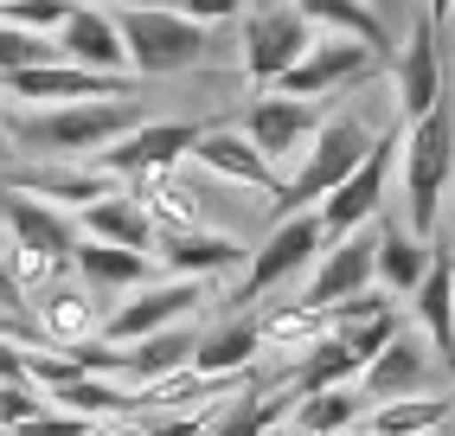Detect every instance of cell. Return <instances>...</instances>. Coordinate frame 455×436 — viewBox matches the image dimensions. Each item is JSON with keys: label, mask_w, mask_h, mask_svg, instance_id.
I'll return each mask as SVG.
<instances>
[{"label": "cell", "mask_w": 455, "mask_h": 436, "mask_svg": "<svg viewBox=\"0 0 455 436\" xmlns=\"http://www.w3.org/2000/svg\"><path fill=\"white\" fill-rule=\"evenodd\" d=\"M141 122H148V109L135 97H97V103H58V109L7 116V141L39 154V161H97L109 141H123Z\"/></svg>", "instance_id": "6da1fadb"}, {"label": "cell", "mask_w": 455, "mask_h": 436, "mask_svg": "<svg viewBox=\"0 0 455 436\" xmlns=\"http://www.w3.org/2000/svg\"><path fill=\"white\" fill-rule=\"evenodd\" d=\"M398 148H404V231L430 244L443 199L455 186V103H436L430 116L404 122Z\"/></svg>", "instance_id": "7a4b0ae2"}, {"label": "cell", "mask_w": 455, "mask_h": 436, "mask_svg": "<svg viewBox=\"0 0 455 436\" xmlns=\"http://www.w3.org/2000/svg\"><path fill=\"white\" fill-rule=\"evenodd\" d=\"M372 141H379V129H366L359 116H321V129L308 135L295 174L283 180V193H276V218H283V212H315L333 186H340L359 161H366Z\"/></svg>", "instance_id": "3957f363"}, {"label": "cell", "mask_w": 455, "mask_h": 436, "mask_svg": "<svg viewBox=\"0 0 455 436\" xmlns=\"http://www.w3.org/2000/svg\"><path fill=\"white\" fill-rule=\"evenodd\" d=\"M116 33H123V58L135 77H173V71H193L205 58V26L155 7V0H135V7H116Z\"/></svg>", "instance_id": "277c9868"}, {"label": "cell", "mask_w": 455, "mask_h": 436, "mask_svg": "<svg viewBox=\"0 0 455 436\" xmlns=\"http://www.w3.org/2000/svg\"><path fill=\"white\" fill-rule=\"evenodd\" d=\"M205 302V283H187V276H155V283L129 289L123 302L103 308V327L97 340L103 347H129V340H148V334H167V327H187Z\"/></svg>", "instance_id": "5b68a950"}, {"label": "cell", "mask_w": 455, "mask_h": 436, "mask_svg": "<svg viewBox=\"0 0 455 436\" xmlns=\"http://www.w3.org/2000/svg\"><path fill=\"white\" fill-rule=\"evenodd\" d=\"M244 77L257 90H276V77L315 45V26L295 13V0H244Z\"/></svg>", "instance_id": "8992f818"}, {"label": "cell", "mask_w": 455, "mask_h": 436, "mask_svg": "<svg viewBox=\"0 0 455 436\" xmlns=\"http://www.w3.org/2000/svg\"><path fill=\"white\" fill-rule=\"evenodd\" d=\"M391 161H398V122L391 129H379V141L366 148V161H359L333 193L315 206L321 218V238H347L359 225H372V218L385 212V193H391Z\"/></svg>", "instance_id": "52a82bcc"}, {"label": "cell", "mask_w": 455, "mask_h": 436, "mask_svg": "<svg viewBox=\"0 0 455 436\" xmlns=\"http://www.w3.org/2000/svg\"><path fill=\"white\" fill-rule=\"evenodd\" d=\"M321 218L315 212H283L276 225H269V238L251 251V270H244V283H237V302H263V295H276L283 283H295L301 270H308L321 257Z\"/></svg>", "instance_id": "ba28073f"}, {"label": "cell", "mask_w": 455, "mask_h": 436, "mask_svg": "<svg viewBox=\"0 0 455 436\" xmlns=\"http://www.w3.org/2000/svg\"><path fill=\"white\" fill-rule=\"evenodd\" d=\"M199 129H205V122H155V116H148L141 129H129L123 141H109L90 167L109 174V180H129V186L148 180V174H173V167L193 154Z\"/></svg>", "instance_id": "9c48e42d"}, {"label": "cell", "mask_w": 455, "mask_h": 436, "mask_svg": "<svg viewBox=\"0 0 455 436\" xmlns=\"http://www.w3.org/2000/svg\"><path fill=\"white\" fill-rule=\"evenodd\" d=\"M321 129V103H301V97H257L244 116H237V135H244L269 167H295L308 135Z\"/></svg>", "instance_id": "30bf717a"}, {"label": "cell", "mask_w": 455, "mask_h": 436, "mask_svg": "<svg viewBox=\"0 0 455 436\" xmlns=\"http://www.w3.org/2000/svg\"><path fill=\"white\" fill-rule=\"evenodd\" d=\"M372 244H379V218L359 225V231H347V238H327L301 302L308 308H340L347 295H366L372 289Z\"/></svg>", "instance_id": "8fae6325"}, {"label": "cell", "mask_w": 455, "mask_h": 436, "mask_svg": "<svg viewBox=\"0 0 455 436\" xmlns=\"http://www.w3.org/2000/svg\"><path fill=\"white\" fill-rule=\"evenodd\" d=\"M379 71V52L359 45V39H327V45H308L295 65L276 77V97H301V103H321L327 90L340 84H359Z\"/></svg>", "instance_id": "7c38bea8"}, {"label": "cell", "mask_w": 455, "mask_h": 436, "mask_svg": "<svg viewBox=\"0 0 455 436\" xmlns=\"http://www.w3.org/2000/svg\"><path fill=\"white\" fill-rule=\"evenodd\" d=\"M13 103H33V109H58V103H97V97H129V77H109V71H84V65H33V71H13L0 77Z\"/></svg>", "instance_id": "4fadbf2b"}, {"label": "cell", "mask_w": 455, "mask_h": 436, "mask_svg": "<svg viewBox=\"0 0 455 436\" xmlns=\"http://www.w3.org/2000/svg\"><path fill=\"white\" fill-rule=\"evenodd\" d=\"M353 392L366 398V404H398V398H430L436 392V366H430V353L417 347L411 334H391L385 347L359 366V379H353Z\"/></svg>", "instance_id": "5bb4252c"}, {"label": "cell", "mask_w": 455, "mask_h": 436, "mask_svg": "<svg viewBox=\"0 0 455 436\" xmlns=\"http://www.w3.org/2000/svg\"><path fill=\"white\" fill-rule=\"evenodd\" d=\"M26 321H33L39 347H84V340H97V327H103V302L90 295L77 276H65V283H52V289H39L26 302Z\"/></svg>", "instance_id": "9a60e30c"}, {"label": "cell", "mask_w": 455, "mask_h": 436, "mask_svg": "<svg viewBox=\"0 0 455 436\" xmlns=\"http://www.w3.org/2000/svg\"><path fill=\"white\" fill-rule=\"evenodd\" d=\"M0 225H7V244L39 251L52 263H71V251H77V218L65 206L33 199V193H13V186H0Z\"/></svg>", "instance_id": "2e32d148"}, {"label": "cell", "mask_w": 455, "mask_h": 436, "mask_svg": "<svg viewBox=\"0 0 455 436\" xmlns=\"http://www.w3.org/2000/svg\"><path fill=\"white\" fill-rule=\"evenodd\" d=\"M58 58L65 65H84V71H109V77H129V58H123V33H116V20L103 7H71V20L52 33Z\"/></svg>", "instance_id": "e0dca14e"}, {"label": "cell", "mask_w": 455, "mask_h": 436, "mask_svg": "<svg viewBox=\"0 0 455 436\" xmlns=\"http://www.w3.org/2000/svg\"><path fill=\"white\" fill-rule=\"evenodd\" d=\"M398 116L404 122H417V116H430L436 103H443V58H436V20L430 13H417V26H411V39H404V52H398Z\"/></svg>", "instance_id": "ac0fdd59"}, {"label": "cell", "mask_w": 455, "mask_h": 436, "mask_svg": "<svg viewBox=\"0 0 455 436\" xmlns=\"http://www.w3.org/2000/svg\"><path fill=\"white\" fill-rule=\"evenodd\" d=\"M155 270H167V276H187V283H205V276H225V270H237L244 263V244L237 238H225V231H161L155 238Z\"/></svg>", "instance_id": "d6986e66"}, {"label": "cell", "mask_w": 455, "mask_h": 436, "mask_svg": "<svg viewBox=\"0 0 455 436\" xmlns=\"http://www.w3.org/2000/svg\"><path fill=\"white\" fill-rule=\"evenodd\" d=\"M0 186H13V193H33V199H45V206H97V199H109L116 193V180L109 174H97V167H58V161H39V167H0Z\"/></svg>", "instance_id": "ffe728a7"}, {"label": "cell", "mask_w": 455, "mask_h": 436, "mask_svg": "<svg viewBox=\"0 0 455 436\" xmlns=\"http://www.w3.org/2000/svg\"><path fill=\"white\" fill-rule=\"evenodd\" d=\"M193 161H199V167H212V174H225V180H237V186H251V193H269V199L283 193V174L269 167L263 154H257L244 135H237V129H225V122H205V129H199Z\"/></svg>", "instance_id": "44dd1931"}, {"label": "cell", "mask_w": 455, "mask_h": 436, "mask_svg": "<svg viewBox=\"0 0 455 436\" xmlns=\"http://www.w3.org/2000/svg\"><path fill=\"white\" fill-rule=\"evenodd\" d=\"M71 276H77V283L97 295V302H116V295H129V289H141V283H155V257L77 238V251H71Z\"/></svg>", "instance_id": "7402d4cb"}, {"label": "cell", "mask_w": 455, "mask_h": 436, "mask_svg": "<svg viewBox=\"0 0 455 436\" xmlns=\"http://www.w3.org/2000/svg\"><path fill=\"white\" fill-rule=\"evenodd\" d=\"M257 353H263L257 315H237V321H219V327L193 334V359L187 366L199 379H244V372H257Z\"/></svg>", "instance_id": "603a6c76"}, {"label": "cell", "mask_w": 455, "mask_h": 436, "mask_svg": "<svg viewBox=\"0 0 455 436\" xmlns=\"http://www.w3.org/2000/svg\"><path fill=\"white\" fill-rule=\"evenodd\" d=\"M77 218V238H90V244H116V251H155V225L141 218V206L129 199V186H116L109 199H97V206H84V212H71Z\"/></svg>", "instance_id": "cb8c5ba5"}, {"label": "cell", "mask_w": 455, "mask_h": 436, "mask_svg": "<svg viewBox=\"0 0 455 436\" xmlns=\"http://www.w3.org/2000/svg\"><path fill=\"white\" fill-rule=\"evenodd\" d=\"M423 270H430V244L411 238L398 218L379 212V244H372V283H385L391 295H411L423 283Z\"/></svg>", "instance_id": "d4e9b609"}, {"label": "cell", "mask_w": 455, "mask_h": 436, "mask_svg": "<svg viewBox=\"0 0 455 436\" xmlns=\"http://www.w3.org/2000/svg\"><path fill=\"white\" fill-rule=\"evenodd\" d=\"M129 199L141 206L148 225H155V238H161V231H199V193L180 180V167H173V174H148V180H135Z\"/></svg>", "instance_id": "484cf974"}, {"label": "cell", "mask_w": 455, "mask_h": 436, "mask_svg": "<svg viewBox=\"0 0 455 436\" xmlns=\"http://www.w3.org/2000/svg\"><path fill=\"white\" fill-rule=\"evenodd\" d=\"M289 385H263V392H237L225 398L219 411L205 417V436H269L283 417H289Z\"/></svg>", "instance_id": "4316f807"}, {"label": "cell", "mask_w": 455, "mask_h": 436, "mask_svg": "<svg viewBox=\"0 0 455 436\" xmlns=\"http://www.w3.org/2000/svg\"><path fill=\"white\" fill-rule=\"evenodd\" d=\"M333 321H327V308H308V302H269L263 315H257V340H263V353H308L315 340H327Z\"/></svg>", "instance_id": "83f0119b"}, {"label": "cell", "mask_w": 455, "mask_h": 436, "mask_svg": "<svg viewBox=\"0 0 455 436\" xmlns=\"http://www.w3.org/2000/svg\"><path fill=\"white\" fill-rule=\"evenodd\" d=\"M411 295H417V315H423L430 347L436 353H455V257L449 251H430V270H423V283Z\"/></svg>", "instance_id": "f1b7e54d"}, {"label": "cell", "mask_w": 455, "mask_h": 436, "mask_svg": "<svg viewBox=\"0 0 455 436\" xmlns=\"http://www.w3.org/2000/svg\"><path fill=\"white\" fill-rule=\"evenodd\" d=\"M359 379V359L340 347V340H315L301 359H289V372H283V385H289V398H308V392H327V385H353Z\"/></svg>", "instance_id": "f546056e"}, {"label": "cell", "mask_w": 455, "mask_h": 436, "mask_svg": "<svg viewBox=\"0 0 455 436\" xmlns=\"http://www.w3.org/2000/svg\"><path fill=\"white\" fill-rule=\"evenodd\" d=\"M359 417H366V398H359L353 385H327V392H308V398L289 404V424H301L308 436H340Z\"/></svg>", "instance_id": "4dcf8cb0"}, {"label": "cell", "mask_w": 455, "mask_h": 436, "mask_svg": "<svg viewBox=\"0 0 455 436\" xmlns=\"http://www.w3.org/2000/svg\"><path fill=\"white\" fill-rule=\"evenodd\" d=\"M295 13L308 20V26H333L340 39H359V45H372V52H385V20L366 7V0H295Z\"/></svg>", "instance_id": "1f68e13d"}, {"label": "cell", "mask_w": 455, "mask_h": 436, "mask_svg": "<svg viewBox=\"0 0 455 436\" xmlns=\"http://www.w3.org/2000/svg\"><path fill=\"white\" fill-rule=\"evenodd\" d=\"M372 436H430L449 424V398H398V404H372Z\"/></svg>", "instance_id": "d6a6232c"}, {"label": "cell", "mask_w": 455, "mask_h": 436, "mask_svg": "<svg viewBox=\"0 0 455 436\" xmlns=\"http://www.w3.org/2000/svg\"><path fill=\"white\" fill-rule=\"evenodd\" d=\"M71 7H77V0H0V26H20V33L52 39L58 26L71 20Z\"/></svg>", "instance_id": "836d02e7"}, {"label": "cell", "mask_w": 455, "mask_h": 436, "mask_svg": "<svg viewBox=\"0 0 455 436\" xmlns=\"http://www.w3.org/2000/svg\"><path fill=\"white\" fill-rule=\"evenodd\" d=\"M391 334H398V315H391V308H379V315H359V321H340V327H333V340H340V347H347L359 366H366Z\"/></svg>", "instance_id": "e575fe53"}, {"label": "cell", "mask_w": 455, "mask_h": 436, "mask_svg": "<svg viewBox=\"0 0 455 436\" xmlns=\"http://www.w3.org/2000/svg\"><path fill=\"white\" fill-rule=\"evenodd\" d=\"M58 45L39 39V33H20V26H0V77H13V71H33V65H52Z\"/></svg>", "instance_id": "d590c367"}, {"label": "cell", "mask_w": 455, "mask_h": 436, "mask_svg": "<svg viewBox=\"0 0 455 436\" xmlns=\"http://www.w3.org/2000/svg\"><path fill=\"white\" fill-rule=\"evenodd\" d=\"M90 430H97V424H84V417H71V411H52V404H45V411L20 417L7 436H90Z\"/></svg>", "instance_id": "8d00e7d4"}, {"label": "cell", "mask_w": 455, "mask_h": 436, "mask_svg": "<svg viewBox=\"0 0 455 436\" xmlns=\"http://www.w3.org/2000/svg\"><path fill=\"white\" fill-rule=\"evenodd\" d=\"M173 13H187V20H199V26H219V20H237V7L244 0H167Z\"/></svg>", "instance_id": "74e56055"}, {"label": "cell", "mask_w": 455, "mask_h": 436, "mask_svg": "<svg viewBox=\"0 0 455 436\" xmlns=\"http://www.w3.org/2000/svg\"><path fill=\"white\" fill-rule=\"evenodd\" d=\"M135 436H205V417H199V411H193V417H187V411H173V417H148Z\"/></svg>", "instance_id": "f35d334b"}, {"label": "cell", "mask_w": 455, "mask_h": 436, "mask_svg": "<svg viewBox=\"0 0 455 436\" xmlns=\"http://www.w3.org/2000/svg\"><path fill=\"white\" fill-rule=\"evenodd\" d=\"M0 385H26V347H13L0 334Z\"/></svg>", "instance_id": "ab89813d"}, {"label": "cell", "mask_w": 455, "mask_h": 436, "mask_svg": "<svg viewBox=\"0 0 455 436\" xmlns=\"http://www.w3.org/2000/svg\"><path fill=\"white\" fill-rule=\"evenodd\" d=\"M0 315H26V308H20V289H13V276H7V251H0Z\"/></svg>", "instance_id": "60d3db41"}, {"label": "cell", "mask_w": 455, "mask_h": 436, "mask_svg": "<svg viewBox=\"0 0 455 436\" xmlns=\"http://www.w3.org/2000/svg\"><path fill=\"white\" fill-rule=\"evenodd\" d=\"M423 13H430V20L443 26V20H449V0H430V7H423Z\"/></svg>", "instance_id": "b9f144b4"}, {"label": "cell", "mask_w": 455, "mask_h": 436, "mask_svg": "<svg viewBox=\"0 0 455 436\" xmlns=\"http://www.w3.org/2000/svg\"><path fill=\"white\" fill-rule=\"evenodd\" d=\"M269 436H308V430H301V424H289V417H283V424H276V430H269Z\"/></svg>", "instance_id": "7bdbcfd3"}, {"label": "cell", "mask_w": 455, "mask_h": 436, "mask_svg": "<svg viewBox=\"0 0 455 436\" xmlns=\"http://www.w3.org/2000/svg\"><path fill=\"white\" fill-rule=\"evenodd\" d=\"M7 154H13V141H7V116H0V161H7Z\"/></svg>", "instance_id": "ee69618b"}, {"label": "cell", "mask_w": 455, "mask_h": 436, "mask_svg": "<svg viewBox=\"0 0 455 436\" xmlns=\"http://www.w3.org/2000/svg\"><path fill=\"white\" fill-rule=\"evenodd\" d=\"M340 436H372V424H366V417H359V424H353V430H340Z\"/></svg>", "instance_id": "f6af8a7d"}, {"label": "cell", "mask_w": 455, "mask_h": 436, "mask_svg": "<svg viewBox=\"0 0 455 436\" xmlns=\"http://www.w3.org/2000/svg\"><path fill=\"white\" fill-rule=\"evenodd\" d=\"M155 7H167V0H155Z\"/></svg>", "instance_id": "bcb514c9"}]
</instances>
